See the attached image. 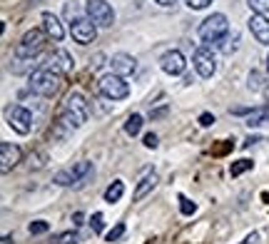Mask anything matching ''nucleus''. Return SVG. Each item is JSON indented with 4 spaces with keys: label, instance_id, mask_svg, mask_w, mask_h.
Wrapping results in <instances>:
<instances>
[{
    "label": "nucleus",
    "instance_id": "nucleus-1",
    "mask_svg": "<svg viewBox=\"0 0 269 244\" xmlns=\"http://www.w3.org/2000/svg\"><path fill=\"white\" fill-rule=\"evenodd\" d=\"M88 117H90L88 100H85L80 92H72V95H67L58 122H60L65 130H78V127H83L85 122H88Z\"/></svg>",
    "mask_w": 269,
    "mask_h": 244
},
{
    "label": "nucleus",
    "instance_id": "nucleus-2",
    "mask_svg": "<svg viewBox=\"0 0 269 244\" xmlns=\"http://www.w3.org/2000/svg\"><path fill=\"white\" fill-rule=\"evenodd\" d=\"M60 85H62V72L53 70L50 65L37 67L35 72H30V80H28V88H30L35 95H40V97H53V95H58Z\"/></svg>",
    "mask_w": 269,
    "mask_h": 244
},
{
    "label": "nucleus",
    "instance_id": "nucleus-3",
    "mask_svg": "<svg viewBox=\"0 0 269 244\" xmlns=\"http://www.w3.org/2000/svg\"><path fill=\"white\" fill-rule=\"evenodd\" d=\"M92 175V162L83 159V162H75L72 167H65L60 172H55L53 182L60 184V187H83Z\"/></svg>",
    "mask_w": 269,
    "mask_h": 244
},
{
    "label": "nucleus",
    "instance_id": "nucleus-4",
    "mask_svg": "<svg viewBox=\"0 0 269 244\" xmlns=\"http://www.w3.org/2000/svg\"><path fill=\"white\" fill-rule=\"evenodd\" d=\"M227 35H229V20H227L224 13H212L200 25V40H202V43H207V45L222 43Z\"/></svg>",
    "mask_w": 269,
    "mask_h": 244
},
{
    "label": "nucleus",
    "instance_id": "nucleus-5",
    "mask_svg": "<svg viewBox=\"0 0 269 244\" xmlns=\"http://www.w3.org/2000/svg\"><path fill=\"white\" fill-rule=\"evenodd\" d=\"M45 43H48V32L40 30V28H32L23 35V40L15 48V58H28V60H35L45 50Z\"/></svg>",
    "mask_w": 269,
    "mask_h": 244
},
{
    "label": "nucleus",
    "instance_id": "nucleus-6",
    "mask_svg": "<svg viewBox=\"0 0 269 244\" xmlns=\"http://www.w3.org/2000/svg\"><path fill=\"white\" fill-rule=\"evenodd\" d=\"M97 90H100L107 100H125V97L130 95L127 80H125L122 75H115V72L102 75V77L97 80Z\"/></svg>",
    "mask_w": 269,
    "mask_h": 244
},
{
    "label": "nucleus",
    "instance_id": "nucleus-7",
    "mask_svg": "<svg viewBox=\"0 0 269 244\" xmlns=\"http://www.w3.org/2000/svg\"><path fill=\"white\" fill-rule=\"evenodd\" d=\"M85 13L97 28H112V23H115V10L107 0H88Z\"/></svg>",
    "mask_w": 269,
    "mask_h": 244
},
{
    "label": "nucleus",
    "instance_id": "nucleus-8",
    "mask_svg": "<svg viewBox=\"0 0 269 244\" xmlns=\"http://www.w3.org/2000/svg\"><path fill=\"white\" fill-rule=\"evenodd\" d=\"M8 125L18 132V135H28L32 130V112L23 105H13L8 110Z\"/></svg>",
    "mask_w": 269,
    "mask_h": 244
},
{
    "label": "nucleus",
    "instance_id": "nucleus-9",
    "mask_svg": "<svg viewBox=\"0 0 269 244\" xmlns=\"http://www.w3.org/2000/svg\"><path fill=\"white\" fill-rule=\"evenodd\" d=\"M192 65H195L197 75L205 77V80L212 77V75L217 72V60H214V55H212V50H209L207 45L195 50V55H192Z\"/></svg>",
    "mask_w": 269,
    "mask_h": 244
},
{
    "label": "nucleus",
    "instance_id": "nucleus-10",
    "mask_svg": "<svg viewBox=\"0 0 269 244\" xmlns=\"http://www.w3.org/2000/svg\"><path fill=\"white\" fill-rule=\"evenodd\" d=\"M70 35L75 37V43L80 45H90L92 40L97 37V25L90 20V18H80L70 25Z\"/></svg>",
    "mask_w": 269,
    "mask_h": 244
},
{
    "label": "nucleus",
    "instance_id": "nucleus-11",
    "mask_svg": "<svg viewBox=\"0 0 269 244\" xmlns=\"http://www.w3.org/2000/svg\"><path fill=\"white\" fill-rule=\"evenodd\" d=\"M0 170L3 172H10L13 167H18L20 162H23V150L13 142H0Z\"/></svg>",
    "mask_w": 269,
    "mask_h": 244
},
{
    "label": "nucleus",
    "instance_id": "nucleus-12",
    "mask_svg": "<svg viewBox=\"0 0 269 244\" xmlns=\"http://www.w3.org/2000/svg\"><path fill=\"white\" fill-rule=\"evenodd\" d=\"M160 67H162V72H167V75L177 77V75H182V72H184L187 60H184V55H182L179 50H167V53L160 58Z\"/></svg>",
    "mask_w": 269,
    "mask_h": 244
},
{
    "label": "nucleus",
    "instance_id": "nucleus-13",
    "mask_svg": "<svg viewBox=\"0 0 269 244\" xmlns=\"http://www.w3.org/2000/svg\"><path fill=\"white\" fill-rule=\"evenodd\" d=\"M110 67H112L115 75L127 77V75H132V72L137 70V60H135L132 55H127V53H118V55L110 58Z\"/></svg>",
    "mask_w": 269,
    "mask_h": 244
},
{
    "label": "nucleus",
    "instance_id": "nucleus-14",
    "mask_svg": "<svg viewBox=\"0 0 269 244\" xmlns=\"http://www.w3.org/2000/svg\"><path fill=\"white\" fill-rule=\"evenodd\" d=\"M249 30H252V35L257 37V43H262V45H269V18L267 15H259V13H252V18H249Z\"/></svg>",
    "mask_w": 269,
    "mask_h": 244
},
{
    "label": "nucleus",
    "instance_id": "nucleus-15",
    "mask_svg": "<svg viewBox=\"0 0 269 244\" xmlns=\"http://www.w3.org/2000/svg\"><path fill=\"white\" fill-rule=\"evenodd\" d=\"M155 184H157V172L155 170H145L142 172V177H140V182H137V187H135V194H132V199L135 202H140V199H145L152 189H155Z\"/></svg>",
    "mask_w": 269,
    "mask_h": 244
},
{
    "label": "nucleus",
    "instance_id": "nucleus-16",
    "mask_svg": "<svg viewBox=\"0 0 269 244\" xmlns=\"http://www.w3.org/2000/svg\"><path fill=\"white\" fill-rule=\"evenodd\" d=\"M45 65H50L53 70H58V72H62V75H67V72H72L75 60H72V55H70L67 50H55Z\"/></svg>",
    "mask_w": 269,
    "mask_h": 244
},
{
    "label": "nucleus",
    "instance_id": "nucleus-17",
    "mask_svg": "<svg viewBox=\"0 0 269 244\" xmlns=\"http://www.w3.org/2000/svg\"><path fill=\"white\" fill-rule=\"evenodd\" d=\"M43 30L48 32V37H53L55 43H60V40L65 37V30H62V23L58 20V15H53L50 10L43 13Z\"/></svg>",
    "mask_w": 269,
    "mask_h": 244
},
{
    "label": "nucleus",
    "instance_id": "nucleus-18",
    "mask_svg": "<svg viewBox=\"0 0 269 244\" xmlns=\"http://www.w3.org/2000/svg\"><path fill=\"white\" fill-rule=\"evenodd\" d=\"M269 122V105L267 107H257V110H252L249 115H247V122L244 125L252 130V127H262V125H267Z\"/></svg>",
    "mask_w": 269,
    "mask_h": 244
},
{
    "label": "nucleus",
    "instance_id": "nucleus-19",
    "mask_svg": "<svg viewBox=\"0 0 269 244\" xmlns=\"http://www.w3.org/2000/svg\"><path fill=\"white\" fill-rule=\"evenodd\" d=\"M125 194V182L122 180H115L107 189H105V202H110V205H115V202H120Z\"/></svg>",
    "mask_w": 269,
    "mask_h": 244
},
{
    "label": "nucleus",
    "instance_id": "nucleus-20",
    "mask_svg": "<svg viewBox=\"0 0 269 244\" xmlns=\"http://www.w3.org/2000/svg\"><path fill=\"white\" fill-rule=\"evenodd\" d=\"M35 60H28V58H15L13 55V62H10V70L15 75H25V72H35Z\"/></svg>",
    "mask_w": 269,
    "mask_h": 244
},
{
    "label": "nucleus",
    "instance_id": "nucleus-21",
    "mask_svg": "<svg viewBox=\"0 0 269 244\" xmlns=\"http://www.w3.org/2000/svg\"><path fill=\"white\" fill-rule=\"evenodd\" d=\"M142 125H145V120H142V115H130L127 117V122H125V132L130 135V137H137L140 132H142Z\"/></svg>",
    "mask_w": 269,
    "mask_h": 244
},
{
    "label": "nucleus",
    "instance_id": "nucleus-22",
    "mask_svg": "<svg viewBox=\"0 0 269 244\" xmlns=\"http://www.w3.org/2000/svg\"><path fill=\"white\" fill-rule=\"evenodd\" d=\"M239 48V32H229L222 43H219V50L224 53V55H232L235 50Z\"/></svg>",
    "mask_w": 269,
    "mask_h": 244
},
{
    "label": "nucleus",
    "instance_id": "nucleus-23",
    "mask_svg": "<svg viewBox=\"0 0 269 244\" xmlns=\"http://www.w3.org/2000/svg\"><path fill=\"white\" fill-rule=\"evenodd\" d=\"M252 167H254L252 159H237V162H232V167H229V175H232V177H239V175H244V172L252 170Z\"/></svg>",
    "mask_w": 269,
    "mask_h": 244
},
{
    "label": "nucleus",
    "instance_id": "nucleus-24",
    "mask_svg": "<svg viewBox=\"0 0 269 244\" xmlns=\"http://www.w3.org/2000/svg\"><path fill=\"white\" fill-rule=\"evenodd\" d=\"M65 18L70 20V25L83 18V10H80V5L75 3V0H67V3H65Z\"/></svg>",
    "mask_w": 269,
    "mask_h": 244
},
{
    "label": "nucleus",
    "instance_id": "nucleus-25",
    "mask_svg": "<svg viewBox=\"0 0 269 244\" xmlns=\"http://www.w3.org/2000/svg\"><path fill=\"white\" fill-rule=\"evenodd\" d=\"M247 88H249V90H254V92L264 90V75H262V72H257V70H252V72H249V83H247Z\"/></svg>",
    "mask_w": 269,
    "mask_h": 244
},
{
    "label": "nucleus",
    "instance_id": "nucleus-26",
    "mask_svg": "<svg viewBox=\"0 0 269 244\" xmlns=\"http://www.w3.org/2000/svg\"><path fill=\"white\" fill-rule=\"evenodd\" d=\"M247 5L252 13H259V15H269V0H247Z\"/></svg>",
    "mask_w": 269,
    "mask_h": 244
},
{
    "label": "nucleus",
    "instance_id": "nucleus-27",
    "mask_svg": "<svg viewBox=\"0 0 269 244\" xmlns=\"http://www.w3.org/2000/svg\"><path fill=\"white\" fill-rule=\"evenodd\" d=\"M179 212L189 217V214H195V212H197V205H195L192 199H187L184 194H179Z\"/></svg>",
    "mask_w": 269,
    "mask_h": 244
},
{
    "label": "nucleus",
    "instance_id": "nucleus-28",
    "mask_svg": "<svg viewBox=\"0 0 269 244\" xmlns=\"http://www.w3.org/2000/svg\"><path fill=\"white\" fill-rule=\"evenodd\" d=\"M48 229H50V224H48V222H43V219H35V222H30V227H28V232H30L32 237L45 234Z\"/></svg>",
    "mask_w": 269,
    "mask_h": 244
},
{
    "label": "nucleus",
    "instance_id": "nucleus-29",
    "mask_svg": "<svg viewBox=\"0 0 269 244\" xmlns=\"http://www.w3.org/2000/svg\"><path fill=\"white\" fill-rule=\"evenodd\" d=\"M90 227H92L95 234H102V229H105V217H102L100 212H95V214L90 217Z\"/></svg>",
    "mask_w": 269,
    "mask_h": 244
},
{
    "label": "nucleus",
    "instance_id": "nucleus-30",
    "mask_svg": "<svg viewBox=\"0 0 269 244\" xmlns=\"http://www.w3.org/2000/svg\"><path fill=\"white\" fill-rule=\"evenodd\" d=\"M122 234H125V224L120 222V224H115V227H112V229L107 232V237H105V239H107V242H118V239H120Z\"/></svg>",
    "mask_w": 269,
    "mask_h": 244
},
{
    "label": "nucleus",
    "instance_id": "nucleus-31",
    "mask_svg": "<svg viewBox=\"0 0 269 244\" xmlns=\"http://www.w3.org/2000/svg\"><path fill=\"white\" fill-rule=\"evenodd\" d=\"M55 242H58V244H78L80 237H78V232H65V234H60Z\"/></svg>",
    "mask_w": 269,
    "mask_h": 244
},
{
    "label": "nucleus",
    "instance_id": "nucleus-32",
    "mask_svg": "<svg viewBox=\"0 0 269 244\" xmlns=\"http://www.w3.org/2000/svg\"><path fill=\"white\" fill-rule=\"evenodd\" d=\"M184 3H187L189 10H205V8L212 3V0H184Z\"/></svg>",
    "mask_w": 269,
    "mask_h": 244
},
{
    "label": "nucleus",
    "instance_id": "nucleus-33",
    "mask_svg": "<svg viewBox=\"0 0 269 244\" xmlns=\"http://www.w3.org/2000/svg\"><path fill=\"white\" fill-rule=\"evenodd\" d=\"M200 125H202V127H212V125H214V115H212V112H202V115H200Z\"/></svg>",
    "mask_w": 269,
    "mask_h": 244
},
{
    "label": "nucleus",
    "instance_id": "nucleus-34",
    "mask_svg": "<svg viewBox=\"0 0 269 244\" xmlns=\"http://www.w3.org/2000/svg\"><path fill=\"white\" fill-rule=\"evenodd\" d=\"M147 150H155L157 147V135L155 132H149V135H145V142H142Z\"/></svg>",
    "mask_w": 269,
    "mask_h": 244
},
{
    "label": "nucleus",
    "instance_id": "nucleus-35",
    "mask_svg": "<svg viewBox=\"0 0 269 244\" xmlns=\"http://www.w3.org/2000/svg\"><path fill=\"white\" fill-rule=\"evenodd\" d=\"M239 244H259V232L247 234V237H244V242H239Z\"/></svg>",
    "mask_w": 269,
    "mask_h": 244
},
{
    "label": "nucleus",
    "instance_id": "nucleus-36",
    "mask_svg": "<svg viewBox=\"0 0 269 244\" xmlns=\"http://www.w3.org/2000/svg\"><path fill=\"white\" fill-rule=\"evenodd\" d=\"M155 3H157V5H162V8H172V5L177 3V0H155Z\"/></svg>",
    "mask_w": 269,
    "mask_h": 244
},
{
    "label": "nucleus",
    "instance_id": "nucleus-37",
    "mask_svg": "<svg viewBox=\"0 0 269 244\" xmlns=\"http://www.w3.org/2000/svg\"><path fill=\"white\" fill-rule=\"evenodd\" d=\"M267 70H269V55H267Z\"/></svg>",
    "mask_w": 269,
    "mask_h": 244
}]
</instances>
